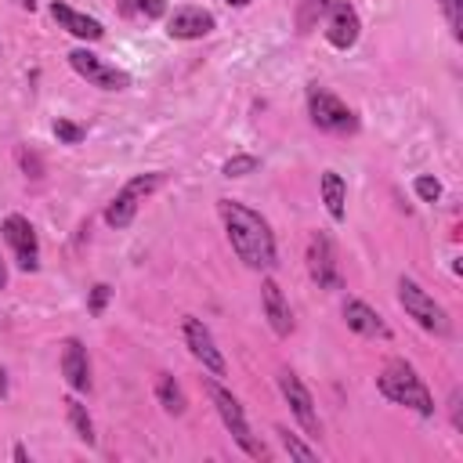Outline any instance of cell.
Instances as JSON below:
<instances>
[{"instance_id": "1", "label": "cell", "mask_w": 463, "mask_h": 463, "mask_svg": "<svg viewBox=\"0 0 463 463\" xmlns=\"http://www.w3.org/2000/svg\"><path fill=\"white\" fill-rule=\"evenodd\" d=\"M217 217L224 224V235H228L235 257L250 271H271L275 268V260H279L275 232L257 210H250L239 199H217Z\"/></svg>"}, {"instance_id": "2", "label": "cell", "mask_w": 463, "mask_h": 463, "mask_svg": "<svg viewBox=\"0 0 463 463\" xmlns=\"http://www.w3.org/2000/svg\"><path fill=\"white\" fill-rule=\"evenodd\" d=\"M376 387H380V394H383L387 402L405 405V409H412L416 416H434V394L427 391V383L420 380V373H416L409 362H402V358L387 362V365L380 369V376H376Z\"/></svg>"}, {"instance_id": "3", "label": "cell", "mask_w": 463, "mask_h": 463, "mask_svg": "<svg viewBox=\"0 0 463 463\" xmlns=\"http://www.w3.org/2000/svg\"><path fill=\"white\" fill-rule=\"evenodd\" d=\"M206 394H210V402H213V409H217L224 430L235 438V445H239L246 456H253V459H268L271 452H268V445H264L260 438H253V430H250V423H246V412H242L239 398H235L221 380H213V376L206 380Z\"/></svg>"}, {"instance_id": "4", "label": "cell", "mask_w": 463, "mask_h": 463, "mask_svg": "<svg viewBox=\"0 0 463 463\" xmlns=\"http://www.w3.org/2000/svg\"><path fill=\"white\" fill-rule=\"evenodd\" d=\"M398 304H402V311H405L423 333H434V336H449V333H452L449 311H445L416 279H409V275L398 279Z\"/></svg>"}, {"instance_id": "5", "label": "cell", "mask_w": 463, "mask_h": 463, "mask_svg": "<svg viewBox=\"0 0 463 463\" xmlns=\"http://www.w3.org/2000/svg\"><path fill=\"white\" fill-rule=\"evenodd\" d=\"M307 116H311V123H315L318 130H326V134L347 137V134L358 130V116H354L333 90H326V87H318V83L307 87Z\"/></svg>"}, {"instance_id": "6", "label": "cell", "mask_w": 463, "mask_h": 463, "mask_svg": "<svg viewBox=\"0 0 463 463\" xmlns=\"http://www.w3.org/2000/svg\"><path fill=\"white\" fill-rule=\"evenodd\" d=\"M159 184H163V174H137V177H130V181L112 195V203L105 206V224H109V228H127V224L137 217L141 203H145Z\"/></svg>"}, {"instance_id": "7", "label": "cell", "mask_w": 463, "mask_h": 463, "mask_svg": "<svg viewBox=\"0 0 463 463\" xmlns=\"http://www.w3.org/2000/svg\"><path fill=\"white\" fill-rule=\"evenodd\" d=\"M307 275L318 289H340L344 286V275H340V260H336V246L326 232H311L307 239Z\"/></svg>"}, {"instance_id": "8", "label": "cell", "mask_w": 463, "mask_h": 463, "mask_svg": "<svg viewBox=\"0 0 463 463\" xmlns=\"http://www.w3.org/2000/svg\"><path fill=\"white\" fill-rule=\"evenodd\" d=\"M279 391H282V398H286L293 420L304 427V434H307V438H318V434H322V420H318V405H315L311 391L304 387V380H300L293 369H282V373H279Z\"/></svg>"}, {"instance_id": "9", "label": "cell", "mask_w": 463, "mask_h": 463, "mask_svg": "<svg viewBox=\"0 0 463 463\" xmlns=\"http://www.w3.org/2000/svg\"><path fill=\"white\" fill-rule=\"evenodd\" d=\"M69 65H72L90 87H101V90H127V87H130V72L109 65L105 58H98V54L87 51V47L69 51Z\"/></svg>"}, {"instance_id": "10", "label": "cell", "mask_w": 463, "mask_h": 463, "mask_svg": "<svg viewBox=\"0 0 463 463\" xmlns=\"http://www.w3.org/2000/svg\"><path fill=\"white\" fill-rule=\"evenodd\" d=\"M0 235H4V242L11 246L14 264H18L22 271H36V268H40V239H36V228L29 224V217H22V213L4 217Z\"/></svg>"}, {"instance_id": "11", "label": "cell", "mask_w": 463, "mask_h": 463, "mask_svg": "<svg viewBox=\"0 0 463 463\" xmlns=\"http://www.w3.org/2000/svg\"><path fill=\"white\" fill-rule=\"evenodd\" d=\"M184 344H188V351H192V358L206 369V373H213V376H224V354H221V347H217V340H213V333H210V326L203 322V318H195V315H184Z\"/></svg>"}, {"instance_id": "12", "label": "cell", "mask_w": 463, "mask_h": 463, "mask_svg": "<svg viewBox=\"0 0 463 463\" xmlns=\"http://www.w3.org/2000/svg\"><path fill=\"white\" fill-rule=\"evenodd\" d=\"M362 36V18L358 11L347 4V0H329V11H326V40L336 47V51H347L354 47Z\"/></svg>"}, {"instance_id": "13", "label": "cell", "mask_w": 463, "mask_h": 463, "mask_svg": "<svg viewBox=\"0 0 463 463\" xmlns=\"http://www.w3.org/2000/svg\"><path fill=\"white\" fill-rule=\"evenodd\" d=\"M217 25V18L206 11V7H177L170 18H166V36L170 40H203L210 36Z\"/></svg>"}, {"instance_id": "14", "label": "cell", "mask_w": 463, "mask_h": 463, "mask_svg": "<svg viewBox=\"0 0 463 463\" xmlns=\"http://www.w3.org/2000/svg\"><path fill=\"white\" fill-rule=\"evenodd\" d=\"M260 307H264V318H268L275 336H289L293 333V311H289V300H286V293H282V286L275 279L260 282Z\"/></svg>"}, {"instance_id": "15", "label": "cell", "mask_w": 463, "mask_h": 463, "mask_svg": "<svg viewBox=\"0 0 463 463\" xmlns=\"http://www.w3.org/2000/svg\"><path fill=\"white\" fill-rule=\"evenodd\" d=\"M344 322L347 329H354L358 336H369V340H391V326L383 322V315L376 307H369L365 300H344Z\"/></svg>"}, {"instance_id": "16", "label": "cell", "mask_w": 463, "mask_h": 463, "mask_svg": "<svg viewBox=\"0 0 463 463\" xmlns=\"http://www.w3.org/2000/svg\"><path fill=\"white\" fill-rule=\"evenodd\" d=\"M51 18H54L69 36L87 40V43H94V40H101V36H105V29H101V22H98V18H90V14H83V11H76V7H69V4H61V0H54V4H51Z\"/></svg>"}, {"instance_id": "17", "label": "cell", "mask_w": 463, "mask_h": 463, "mask_svg": "<svg viewBox=\"0 0 463 463\" xmlns=\"http://www.w3.org/2000/svg\"><path fill=\"white\" fill-rule=\"evenodd\" d=\"M61 376L72 391H90V358L76 336H69L61 347Z\"/></svg>"}, {"instance_id": "18", "label": "cell", "mask_w": 463, "mask_h": 463, "mask_svg": "<svg viewBox=\"0 0 463 463\" xmlns=\"http://www.w3.org/2000/svg\"><path fill=\"white\" fill-rule=\"evenodd\" d=\"M318 192H322V203H326L329 217L333 221H344V213H347V184H344V177L336 170H322Z\"/></svg>"}, {"instance_id": "19", "label": "cell", "mask_w": 463, "mask_h": 463, "mask_svg": "<svg viewBox=\"0 0 463 463\" xmlns=\"http://www.w3.org/2000/svg\"><path fill=\"white\" fill-rule=\"evenodd\" d=\"M156 402H159L163 412H170V416H181V412L188 409V398H184L181 383H177L170 373H159V376H156Z\"/></svg>"}, {"instance_id": "20", "label": "cell", "mask_w": 463, "mask_h": 463, "mask_svg": "<svg viewBox=\"0 0 463 463\" xmlns=\"http://www.w3.org/2000/svg\"><path fill=\"white\" fill-rule=\"evenodd\" d=\"M65 409H69V423H72L76 438H80L83 445H94V441H98V434H94V420H90L87 405H83V402H76V398H69V402H65Z\"/></svg>"}, {"instance_id": "21", "label": "cell", "mask_w": 463, "mask_h": 463, "mask_svg": "<svg viewBox=\"0 0 463 463\" xmlns=\"http://www.w3.org/2000/svg\"><path fill=\"white\" fill-rule=\"evenodd\" d=\"M326 11H329V0H300L297 4V29L311 33L318 25V18H326Z\"/></svg>"}, {"instance_id": "22", "label": "cell", "mask_w": 463, "mask_h": 463, "mask_svg": "<svg viewBox=\"0 0 463 463\" xmlns=\"http://www.w3.org/2000/svg\"><path fill=\"white\" fill-rule=\"evenodd\" d=\"M275 434H279V441H282V449L293 456V459H304V463H311V459H318V452L311 449V445H304L297 434H289L286 427H275Z\"/></svg>"}, {"instance_id": "23", "label": "cell", "mask_w": 463, "mask_h": 463, "mask_svg": "<svg viewBox=\"0 0 463 463\" xmlns=\"http://www.w3.org/2000/svg\"><path fill=\"white\" fill-rule=\"evenodd\" d=\"M445 22H449V33L452 40H463V0H438Z\"/></svg>"}, {"instance_id": "24", "label": "cell", "mask_w": 463, "mask_h": 463, "mask_svg": "<svg viewBox=\"0 0 463 463\" xmlns=\"http://www.w3.org/2000/svg\"><path fill=\"white\" fill-rule=\"evenodd\" d=\"M257 166H260L257 156H232V159H224L221 174H224V177H246V174H253Z\"/></svg>"}, {"instance_id": "25", "label": "cell", "mask_w": 463, "mask_h": 463, "mask_svg": "<svg viewBox=\"0 0 463 463\" xmlns=\"http://www.w3.org/2000/svg\"><path fill=\"white\" fill-rule=\"evenodd\" d=\"M412 188H416V195H420L423 203H438V199H441V181L430 177V174H420V177L412 181Z\"/></svg>"}, {"instance_id": "26", "label": "cell", "mask_w": 463, "mask_h": 463, "mask_svg": "<svg viewBox=\"0 0 463 463\" xmlns=\"http://www.w3.org/2000/svg\"><path fill=\"white\" fill-rule=\"evenodd\" d=\"M54 137H58L61 145H76V141L83 137V127H76V123H69V119H58V123H54Z\"/></svg>"}, {"instance_id": "27", "label": "cell", "mask_w": 463, "mask_h": 463, "mask_svg": "<svg viewBox=\"0 0 463 463\" xmlns=\"http://www.w3.org/2000/svg\"><path fill=\"white\" fill-rule=\"evenodd\" d=\"M109 293H112V289H109L105 282H98V286L90 289V297H87V311H90V315H101L105 304H109Z\"/></svg>"}, {"instance_id": "28", "label": "cell", "mask_w": 463, "mask_h": 463, "mask_svg": "<svg viewBox=\"0 0 463 463\" xmlns=\"http://www.w3.org/2000/svg\"><path fill=\"white\" fill-rule=\"evenodd\" d=\"M449 416H452V427L463 430V416H459V387H452V398H449Z\"/></svg>"}, {"instance_id": "29", "label": "cell", "mask_w": 463, "mask_h": 463, "mask_svg": "<svg viewBox=\"0 0 463 463\" xmlns=\"http://www.w3.org/2000/svg\"><path fill=\"white\" fill-rule=\"evenodd\" d=\"M22 166H25V170L33 166V177H43V174H40L43 166H40V159H36V156H29V152H22Z\"/></svg>"}, {"instance_id": "30", "label": "cell", "mask_w": 463, "mask_h": 463, "mask_svg": "<svg viewBox=\"0 0 463 463\" xmlns=\"http://www.w3.org/2000/svg\"><path fill=\"white\" fill-rule=\"evenodd\" d=\"M141 11L156 18V14H163V0H145V4H141Z\"/></svg>"}, {"instance_id": "31", "label": "cell", "mask_w": 463, "mask_h": 463, "mask_svg": "<svg viewBox=\"0 0 463 463\" xmlns=\"http://www.w3.org/2000/svg\"><path fill=\"white\" fill-rule=\"evenodd\" d=\"M141 4H145V0H119V11H123V14H134V11H141Z\"/></svg>"}, {"instance_id": "32", "label": "cell", "mask_w": 463, "mask_h": 463, "mask_svg": "<svg viewBox=\"0 0 463 463\" xmlns=\"http://www.w3.org/2000/svg\"><path fill=\"white\" fill-rule=\"evenodd\" d=\"M14 459H18V463H29V452H25L22 445H14Z\"/></svg>"}, {"instance_id": "33", "label": "cell", "mask_w": 463, "mask_h": 463, "mask_svg": "<svg viewBox=\"0 0 463 463\" xmlns=\"http://www.w3.org/2000/svg\"><path fill=\"white\" fill-rule=\"evenodd\" d=\"M7 286V264H4V253H0V289Z\"/></svg>"}, {"instance_id": "34", "label": "cell", "mask_w": 463, "mask_h": 463, "mask_svg": "<svg viewBox=\"0 0 463 463\" xmlns=\"http://www.w3.org/2000/svg\"><path fill=\"white\" fill-rule=\"evenodd\" d=\"M4 394H7V373L0 369V398H4Z\"/></svg>"}, {"instance_id": "35", "label": "cell", "mask_w": 463, "mask_h": 463, "mask_svg": "<svg viewBox=\"0 0 463 463\" xmlns=\"http://www.w3.org/2000/svg\"><path fill=\"white\" fill-rule=\"evenodd\" d=\"M14 4H18V7H25V11H33V7H36V0H14Z\"/></svg>"}, {"instance_id": "36", "label": "cell", "mask_w": 463, "mask_h": 463, "mask_svg": "<svg viewBox=\"0 0 463 463\" xmlns=\"http://www.w3.org/2000/svg\"><path fill=\"white\" fill-rule=\"evenodd\" d=\"M228 4H232V7H246L250 0H228Z\"/></svg>"}]
</instances>
